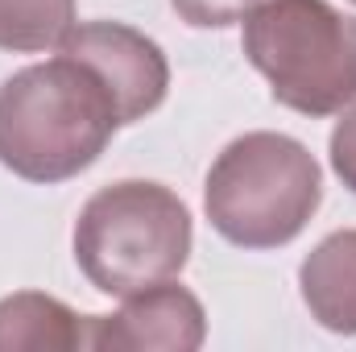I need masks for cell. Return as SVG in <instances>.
<instances>
[{
    "instance_id": "10",
    "label": "cell",
    "mask_w": 356,
    "mask_h": 352,
    "mask_svg": "<svg viewBox=\"0 0 356 352\" xmlns=\"http://www.w3.org/2000/svg\"><path fill=\"white\" fill-rule=\"evenodd\" d=\"M261 0H170L178 17L195 29H228V25H241Z\"/></svg>"
},
{
    "instance_id": "4",
    "label": "cell",
    "mask_w": 356,
    "mask_h": 352,
    "mask_svg": "<svg viewBox=\"0 0 356 352\" xmlns=\"http://www.w3.org/2000/svg\"><path fill=\"white\" fill-rule=\"evenodd\" d=\"M241 46L282 108L336 116L356 104V17L332 0H261Z\"/></svg>"
},
{
    "instance_id": "3",
    "label": "cell",
    "mask_w": 356,
    "mask_h": 352,
    "mask_svg": "<svg viewBox=\"0 0 356 352\" xmlns=\"http://www.w3.org/2000/svg\"><path fill=\"white\" fill-rule=\"evenodd\" d=\"M191 211L170 186L124 178L99 186L75 220V262L112 298L175 282L191 257Z\"/></svg>"
},
{
    "instance_id": "2",
    "label": "cell",
    "mask_w": 356,
    "mask_h": 352,
    "mask_svg": "<svg viewBox=\"0 0 356 352\" xmlns=\"http://www.w3.org/2000/svg\"><path fill=\"white\" fill-rule=\"evenodd\" d=\"M323 203L315 154L286 133H245L211 162L203 207L211 228L236 249L290 245Z\"/></svg>"
},
{
    "instance_id": "6",
    "label": "cell",
    "mask_w": 356,
    "mask_h": 352,
    "mask_svg": "<svg viewBox=\"0 0 356 352\" xmlns=\"http://www.w3.org/2000/svg\"><path fill=\"white\" fill-rule=\"evenodd\" d=\"M207 340V315L203 303L175 282L137 290L124 298L116 315H95L91 323V349L112 352H195Z\"/></svg>"
},
{
    "instance_id": "1",
    "label": "cell",
    "mask_w": 356,
    "mask_h": 352,
    "mask_svg": "<svg viewBox=\"0 0 356 352\" xmlns=\"http://www.w3.org/2000/svg\"><path fill=\"white\" fill-rule=\"evenodd\" d=\"M120 129L99 75L71 54L25 67L0 83V166L25 182L83 175Z\"/></svg>"
},
{
    "instance_id": "12",
    "label": "cell",
    "mask_w": 356,
    "mask_h": 352,
    "mask_svg": "<svg viewBox=\"0 0 356 352\" xmlns=\"http://www.w3.org/2000/svg\"><path fill=\"white\" fill-rule=\"evenodd\" d=\"M353 4H356V0H353Z\"/></svg>"
},
{
    "instance_id": "5",
    "label": "cell",
    "mask_w": 356,
    "mask_h": 352,
    "mask_svg": "<svg viewBox=\"0 0 356 352\" xmlns=\"http://www.w3.org/2000/svg\"><path fill=\"white\" fill-rule=\"evenodd\" d=\"M58 50L79 58L83 67L99 75V83L108 88L112 104H116L120 125L145 120L149 112L162 108V99L170 91V63H166L162 46L133 25H120V21L75 25Z\"/></svg>"
},
{
    "instance_id": "9",
    "label": "cell",
    "mask_w": 356,
    "mask_h": 352,
    "mask_svg": "<svg viewBox=\"0 0 356 352\" xmlns=\"http://www.w3.org/2000/svg\"><path fill=\"white\" fill-rule=\"evenodd\" d=\"M75 0H0V50L38 54L75 29Z\"/></svg>"
},
{
    "instance_id": "8",
    "label": "cell",
    "mask_w": 356,
    "mask_h": 352,
    "mask_svg": "<svg viewBox=\"0 0 356 352\" xmlns=\"http://www.w3.org/2000/svg\"><path fill=\"white\" fill-rule=\"evenodd\" d=\"M95 315L71 311L54 294L17 290L0 298V352H75L91 349Z\"/></svg>"
},
{
    "instance_id": "7",
    "label": "cell",
    "mask_w": 356,
    "mask_h": 352,
    "mask_svg": "<svg viewBox=\"0 0 356 352\" xmlns=\"http://www.w3.org/2000/svg\"><path fill=\"white\" fill-rule=\"evenodd\" d=\"M298 290L311 319L336 336H356V228L332 232L298 265Z\"/></svg>"
},
{
    "instance_id": "11",
    "label": "cell",
    "mask_w": 356,
    "mask_h": 352,
    "mask_svg": "<svg viewBox=\"0 0 356 352\" xmlns=\"http://www.w3.org/2000/svg\"><path fill=\"white\" fill-rule=\"evenodd\" d=\"M327 154H332V170H336V178L356 195V104L336 120Z\"/></svg>"
}]
</instances>
